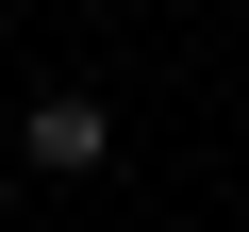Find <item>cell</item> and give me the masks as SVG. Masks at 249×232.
Instances as JSON below:
<instances>
[{"label": "cell", "instance_id": "obj_1", "mask_svg": "<svg viewBox=\"0 0 249 232\" xmlns=\"http://www.w3.org/2000/svg\"><path fill=\"white\" fill-rule=\"evenodd\" d=\"M116 166V99L100 83H34V116H17V182H100Z\"/></svg>", "mask_w": 249, "mask_h": 232}, {"label": "cell", "instance_id": "obj_2", "mask_svg": "<svg viewBox=\"0 0 249 232\" xmlns=\"http://www.w3.org/2000/svg\"><path fill=\"white\" fill-rule=\"evenodd\" d=\"M0 215H17V166H0Z\"/></svg>", "mask_w": 249, "mask_h": 232}, {"label": "cell", "instance_id": "obj_3", "mask_svg": "<svg viewBox=\"0 0 249 232\" xmlns=\"http://www.w3.org/2000/svg\"><path fill=\"white\" fill-rule=\"evenodd\" d=\"M0 17H17V0H0Z\"/></svg>", "mask_w": 249, "mask_h": 232}]
</instances>
